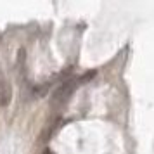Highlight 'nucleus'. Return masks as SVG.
Segmentation results:
<instances>
[{"label":"nucleus","instance_id":"1","mask_svg":"<svg viewBox=\"0 0 154 154\" xmlns=\"http://www.w3.org/2000/svg\"><path fill=\"white\" fill-rule=\"evenodd\" d=\"M78 85H80L78 80H66L64 83H61L57 87L56 94H54V104H63V102H66L71 97L73 90L76 88Z\"/></svg>","mask_w":154,"mask_h":154},{"label":"nucleus","instance_id":"3","mask_svg":"<svg viewBox=\"0 0 154 154\" xmlns=\"http://www.w3.org/2000/svg\"><path fill=\"white\" fill-rule=\"evenodd\" d=\"M42 154H54V152H52V151H50V149H45V151H43Z\"/></svg>","mask_w":154,"mask_h":154},{"label":"nucleus","instance_id":"2","mask_svg":"<svg viewBox=\"0 0 154 154\" xmlns=\"http://www.w3.org/2000/svg\"><path fill=\"white\" fill-rule=\"evenodd\" d=\"M12 100V88H11V83L9 80L2 73H0V106H9Z\"/></svg>","mask_w":154,"mask_h":154}]
</instances>
